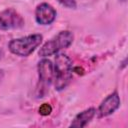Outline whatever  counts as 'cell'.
I'll return each instance as SVG.
<instances>
[{
  "label": "cell",
  "mask_w": 128,
  "mask_h": 128,
  "mask_svg": "<svg viewBox=\"0 0 128 128\" xmlns=\"http://www.w3.org/2000/svg\"><path fill=\"white\" fill-rule=\"evenodd\" d=\"M72 78V62L65 54H57L54 64V82L56 90H63Z\"/></svg>",
  "instance_id": "6da1fadb"
},
{
  "label": "cell",
  "mask_w": 128,
  "mask_h": 128,
  "mask_svg": "<svg viewBox=\"0 0 128 128\" xmlns=\"http://www.w3.org/2000/svg\"><path fill=\"white\" fill-rule=\"evenodd\" d=\"M42 39L43 37L40 34H32L26 37L17 38L10 41L9 50L17 56H29L41 44Z\"/></svg>",
  "instance_id": "7a4b0ae2"
},
{
  "label": "cell",
  "mask_w": 128,
  "mask_h": 128,
  "mask_svg": "<svg viewBox=\"0 0 128 128\" xmlns=\"http://www.w3.org/2000/svg\"><path fill=\"white\" fill-rule=\"evenodd\" d=\"M73 42V34L70 31H61L55 37L47 41L39 50V56L47 57L56 54L59 50L69 47Z\"/></svg>",
  "instance_id": "3957f363"
},
{
  "label": "cell",
  "mask_w": 128,
  "mask_h": 128,
  "mask_svg": "<svg viewBox=\"0 0 128 128\" xmlns=\"http://www.w3.org/2000/svg\"><path fill=\"white\" fill-rule=\"evenodd\" d=\"M24 25V19L14 9L9 8L0 12V28L3 30L16 29Z\"/></svg>",
  "instance_id": "277c9868"
},
{
  "label": "cell",
  "mask_w": 128,
  "mask_h": 128,
  "mask_svg": "<svg viewBox=\"0 0 128 128\" xmlns=\"http://www.w3.org/2000/svg\"><path fill=\"white\" fill-rule=\"evenodd\" d=\"M38 74L39 82L42 89H46L54 80V65L48 59H43L38 64Z\"/></svg>",
  "instance_id": "5b68a950"
},
{
  "label": "cell",
  "mask_w": 128,
  "mask_h": 128,
  "mask_svg": "<svg viewBox=\"0 0 128 128\" xmlns=\"http://www.w3.org/2000/svg\"><path fill=\"white\" fill-rule=\"evenodd\" d=\"M35 18L37 23L41 25H49L56 18L55 9L48 3H42L37 6L35 11Z\"/></svg>",
  "instance_id": "8992f818"
},
{
  "label": "cell",
  "mask_w": 128,
  "mask_h": 128,
  "mask_svg": "<svg viewBox=\"0 0 128 128\" xmlns=\"http://www.w3.org/2000/svg\"><path fill=\"white\" fill-rule=\"evenodd\" d=\"M120 106V97L117 92L107 96L99 106L98 112L100 117H105L115 112Z\"/></svg>",
  "instance_id": "52a82bcc"
},
{
  "label": "cell",
  "mask_w": 128,
  "mask_h": 128,
  "mask_svg": "<svg viewBox=\"0 0 128 128\" xmlns=\"http://www.w3.org/2000/svg\"><path fill=\"white\" fill-rule=\"evenodd\" d=\"M95 109L94 108H88L82 112H80L72 121V123L70 124L71 127H85L90 121L91 119L94 117L95 115Z\"/></svg>",
  "instance_id": "ba28073f"
},
{
  "label": "cell",
  "mask_w": 128,
  "mask_h": 128,
  "mask_svg": "<svg viewBox=\"0 0 128 128\" xmlns=\"http://www.w3.org/2000/svg\"><path fill=\"white\" fill-rule=\"evenodd\" d=\"M39 113L42 115V116H47L49 115L51 112H52V107L50 104L48 103H43L40 107H39Z\"/></svg>",
  "instance_id": "9c48e42d"
},
{
  "label": "cell",
  "mask_w": 128,
  "mask_h": 128,
  "mask_svg": "<svg viewBox=\"0 0 128 128\" xmlns=\"http://www.w3.org/2000/svg\"><path fill=\"white\" fill-rule=\"evenodd\" d=\"M61 5H63V6H65V7H67V8H72V9H74V8H76V1L75 0H57Z\"/></svg>",
  "instance_id": "30bf717a"
},
{
  "label": "cell",
  "mask_w": 128,
  "mask_h": 128,
  "mask_svg": "<svg viewBox=\"0 0 128 128\" xmlns=\"http://www.w3.org/2000/svg\"><path fill=\"white\" fill-rule=\"evenodd\" d=\"M73 71L76 72L77 74H80V75H83V74H84V69H83L82 67H79V66L75 67V68L73 69Z\"/></svg>",
  "instance_id": "8fae6325"
},
{
  "label": "cell",
  "mask_w": 128,
  "mask_h": 128,
  "mask_svg": "<svg viewBox=\"0 0 128 128\" xmlns=\"http://www.w3.org/2000/svg\"><path fill=\"white\" fill-rule=\"evenodd\" d=\"M3 76H4V71H3L2 69H0V81L2 80V78H3Z\"/></svg>",
  "instance_id": "7c38bea8"
}]
</instances>
